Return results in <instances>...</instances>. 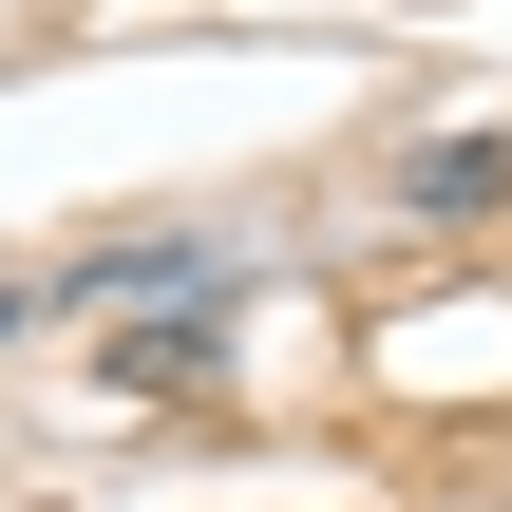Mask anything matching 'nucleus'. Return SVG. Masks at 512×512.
<instances>
[{
    "label": "nucleus",
    "mask_w": 512,
    "mask_h": 512,
    "mask_svg": "<svg viewBox=\"0 0 512 512\" xmlns=\"http://www.w3.org/2000/svg\"><path fill=\"white\" fill-rule=\"evenodd\" d=\"M399 190H418V209H494V190H512V133H437Z\"/></svg>",
    "instance_id": "f257e3e1"
}]
</instances>
